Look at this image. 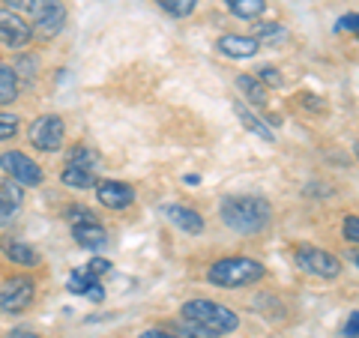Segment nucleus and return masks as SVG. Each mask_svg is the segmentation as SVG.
<instances>
[{
	"label": "nucleus",
	"instance_id": "obj_1",
	"mask_svg": "<svg viewBox=\"0 0 359 338\" xmlns=\"http://www.w3.org/2000/svg\"><path fill=\"white\" fill-rule=\"evenodd\" d=\"M222 222L237 234H261L269 219H273V207L261 195H231L219 204Z\"/></svg>",
	"mask_w": 359,
	"mask_h": 338
},
{
	"label": "nucleus",
	"instance_id": "obj_2",
	"mask_svg": "<svg viewBox=\"0 0 359 338\" xmlns=\"http://www.w3.org/2000/svg\"><path fill=\"white\" fill-rule=\"evenodd\" d=\"M180 320L195 323L198 330L210 332L212 338L228 335L240 326L237 311H231L228 306H219V302H212V299H189L186 306L180 309Z\"/></svg>",
	"mask_w": 359,
	"mask_h": 338
},
{
	"label": "nucleus",
	"instance_id": "obj_3",
	"mask_svg": "<svg viewBox=\"0 0 359 338\" xmlns=\"http://www.w3.org/2000/svg\"><path fill=\"white\" fill-rule=\"evenodd\" d=\"M207 278L219 288H249L264 278V264L252 257H222L207 269Z\"/></svg>",
	"mask_w": 359,
	"mask_h": 338
},
{
	"label": "nucleus",
	"instance_id": "obj_4",
	"mask_svg": "<svg viewBox=\"0 0 359 338\" xmlns=\"http://www.w3.org/2000/svg\"><path fill=\"white\" fill-rule=\"evenodd\" d=\"M27 9H30V18H33V27H36L39 36L51 39L63 30V21H66V6L60 0H27Z\"/></svg>",
	"mask_w": 359,
	"mask_h": 338
},
{
	"label": "nucleus",
	"instance_id": "obj_5",
	"mask_svg": "<svg viewBox=\"0 0 359 338\" xmlns=\"http://www.w3.org/2000/svg\"><path fill=\"white\" fill-rule=\"evenodd\" d=\"M297 266L306 269L309 276L318 278H335L341 273V261L323 249H314V245H299L297 249Z\"/></svg>",
	"mask_w": 359,
	"mask_h": 338
},
{
	"label": "nucleus",
	"instance_id": "obj_6",
	"mask_svg": "<svg viewBox=\"0 0 359 338\" xmlns=\"http://www.w3.org/2000/svg\"><path fill=\"white\" fill-rule=\"evenodd\" d=\"M0 168H4V171L9 174V180L18 183V186H39L42 180H45L42 168L33 162L30 156L18 153V150H9V153L0 156Z\"/></svg>",
	"mask_w": 359,
	"mask_h": 338
},
{
	"label": "nucleus",
	"instance_id": "obj_7",
	"mask_svg": "<svg viewBox=\"0 0 359 338\" xmlns=\"http://www.w3.org/2000/svg\"><path fill=\"white\" fill-rule=\"evenodd\" d=\"M63 132H66V126H63V120L57 114H42V117H36L30 123V141L45 153L60 150Z\"/></svg>",
	"mask_w": 359,
	"mask_h": 338
},
{
	"label": "nucleus",
	"instance_id": "obj_8",
	"mask_svg": "<svg viewBox=\"0 0 359 338\" xmlns=\"http://www.w3.org/2000/svg\"><path fill=\"white\" fill-rule=\"evenodd\" d=\"M33 285L30 276H13L9 281H4V288H0V309L4 311H25L30 302H33Z\"/></svg>",
	"mask_w": 359,
	"mask_h": 338
},
{
	"label": "nucleus",
	"instance_id": "obj_9",
	"mask_svg": "<svg viewBox=\"0 0 359 338\" xmlns=\"http://www.w3.org/2000/svg\"><path fill=\"white\" fill-rule=\"evenodd\" d=\"M33 39V27L21 18L15 9H0V42L6 48H25Z\"/></svg>",
	"mask_w": 359,
	"mask_h": 338
},
{
	"label": "nucleus",
	"instance_id": "obj_10",
	"mask_svg": "<svg viewBox=\"0 0 359 338\" xmlns=\"http://www.w3.org/2000/svg\"><path fill=\"white\" fill-rule=\"evenodd\" d=\"M96 198H99V204H105L108 210H126L135 201V189L126 183H117V180H105V183L96 186Z\"/></svg>",
	"mask_w": 359,
	"mask_h": 338
},
{
	"label": "nucleus",
	"instance_id": "obj_11",
	"mask_svg": "<svg viewBox=\"0 0 359 338\" xmlns=\"http://www.w3.org/2000/svg\"><path fill=\"white\" fill-rule=\"evenodd\" d=\"M25 204V191L9 177H0V224H9L13 216Z\"/></svg>",
	"mask_w": 359,
	"mask_h": 338
},
{
	"label": "nucleus",
	"instance_id": "obj_12",
	"mask_svg": "<svg viewBox=\"0 0 359 338\" xmlns=\"http://www.w3.org/2000/svg\"><path fill=\"white\" fill-rule=\"evenodd\" d=\"M165 216L171 219V224H177L180 231L186 234H204V219H201V212H195L192 207H183V204H171L165 207Z\"/></svg>",
	"mask_w": 359,
	"mask_h": 338
},
{
	"label": "nucleus",
	"instance_id": "obj_13",
	"mask_svg": "<svg viewBox=\"0 0 359 338\" xmlns=\"http://www.w3.org/2000/svg\"><path fill=\"white\" fill-rule=\"evenodd\" d=\"M66 288H69L72 294H78V297H90L93 302H102L105 299L102 281H99L96 276H90L87 269H75V273L69 276V281H66Z\"/></svg>",
	"mask_w": 359,
	"mask_h": 338
},
{
	"label": "nucleus",
	"instance_id": "obj_14",
	"mask_svg": "<svg viewBox=\"0 0 359 338\" xmlns=\"http://www.w3.org/2000/svg\"><path fill=\"white\" fill-rule=\"evenodd\" d=\"M216 48L224 54V58H255L257 48H261V42H257L255 36H222L216 42Z\"/></svg>",
	"mask_w": 359,
	"mask_h": 338
},
{
	"label": "nucleus",
	"instance_id": "obj_15",
	"mask_svg": "<svg viewBox=\"0 0 359 338\" xmlns=\"http://www.w3.org/2000/svg\"><path fill=\"white\" fill-rule=\"evenodd\" d=\"M72 236L78 245L84 249H99V245L108 243V231L99 222H84V224H72Z\"/></svg>",
	"mask_w": 359,
	"mask_h": 338
},
{
	"label": "nucleus",
	"instance_id": "obj_16",
	"mask_svg": "<svg viewBox=\"0 0 359 338\" xmlns=\"http://www.w3.org/2000/svg\"><path fill=\"white\" fill-rule=\"evenodd\" d=\"M0 249H4V255L9 257V261L21 264V266H33L39 261V255L33 252L27 243H18V240H4V243H0Z\"/></svg>",
	"mask_w": 359,
	"mask_h": 338
},
{
	"label": "nucleus",
	"instance_id": "obj_17",
	"mask_svg": "<svg viewBox=\"0 0 359 338\" xmlns=\"http://www.w3.org/2000/svg\"><path fill=\"white\" fill-rule=\"evenodd\" d=\"M63 183L72 189H90L96 186V168H78V165H66L63 168Z\"/></svg>",
	"mask_w": 359,
	"mask_h": 338
},
{
	"label": "nucleus",
	"instance_id": "obj_18",
	"mask_svg": "<svg viewBox=\"0 0 359 338\" xmlns=\"http://www.w3.org/2000/svg\"><path fill=\"white\" fill-rule=\"evenodd\" d=\"M233 111H237V117H240V123H243V126L249 129V132H255L257 138H264V141H273V138H276V135H273V129H269V126H266V123H264L261 117H255L252 111L245 108L243 102H237V105H233Z\"/></svg>",
	"mask_w": 359,
	"mask_h": 338
},
{
	"label": "nucleus",
	"instance_id": "obj_19",
	"mask_svg": "<svg viewBox=\"0 0 359 338\" xmlns=\"http://www.w3.org/2000/svg\"><path fill=\"white\" fill-rule=\"evenodd\" d=\"M18 99V75L13 66L0 63V105H9Z\"/></svg>",
	"mask_w": 359,
	"mask_h": 338
},
{
	"label": "nucleus",
	"instance_id": "obj_20",
	"mask_svg": "<svg viewBox=\"0 0 359 338\" xmlns=\"http://www.w3.org/2000/svg\"><path fill=\"white\" fill-rule=\"evenodd\" d=\"M224 4H228V9L237 18H261L264 15V9H266V4L264 0H224Z\"/></svg>",
	"mask_w": 359,
	"mask_h": 338
},
{
	"label": "nucleus",
	"instance_id": "obj_21",
	"mask_svg": "<svg viewBox=\"0 0 359 338\" xmlns=\"http://www.w3.org/2000/svg\"><path fill=\"white\" fill-rule=\"evenodd\" d=\"M66 165H78V168H96L99 165V153L87 144H75V147L66 153Z\"/></svg>",
	"mask_w": 359,
	"mask_h": 338
},
{
	"label": "nucleus",
	"instance_id": "obj_22",
	"mask_svg": "<svg viewBox=\"0 0 359 338\" xmlns=\"http://www.w3.org/2000/svg\"><path fill=\"white\" fill-rule=\"evenodd\" d=\"M237 87L252 99L255 105H266V87L257 81L255 75H240V78H237Z\"/></svg>",
	"mask_w": 359,
	"mask_h": 338
},
{
	"label": "nucleus",
	"instance_id": "obj_23",
	"mask_svg": "<svg viewBox=\"0 0 359 338\" xmlns=\"http://www.w3.org/2000/svg\"><path fill=\"white\" fill-rule=\"evenodd\" d=\"M168 15H177V18H186V15H192L195 13V6H198V0H156Z\"/></svg>",
	"mask_w": 359,
	"mask_h": 338
},
{
	"label": "nucleus",
	"instance_id": "obj_24",
	"mask_svg": "<svg viewBox=\"0 0 359 338\" xmlns=\"http://www.w3.org/2000/svg\"><path fill=\"white\" fill-rule=\"evenodd\" d=\"M255 39H257V42H276V39H285V27H282V25H276V21H269V25H257Z\"/></svg>",
	"mask_w": 359,
	"mask_h": 338
},
{
	"label": "nucleus",
	"instance_id": "obj_25",
	"mask_svg": "<svg viewBox=\"0 0 359 338\" xmlns=\"http://www.w3.org/2000/svg\"><path fill=\"white\" fill-rule=\"evenodd\" d=\"M18 117L15 114H0V141H6V138H13V135L18 132Z\"/></svg>",
	"mask_w": 359,
	"mask_h": 338
},
{
	"label": "nucleus",
	"instance_id": "obj_26",
	"mask_svg": "<svg viewBox=\"0 0 359 338\" xmlns=\"http://www.w3.org/2000/svg\"><path fill=\"white\" fill-rule=\"evenodd\" d=\"M66 216H69V222H72V224L99 222V219H96V212H93V210H87V207H69V210H66Z\"/></svg>",
	"mask_w": 359,
	"mask_h": 338
},
{
	"label": "nucleus",
	"instance_id": "obj_27",
	"mask_svg": "<svg viewBox=\"0 0 359 338\" xmlns=\"http://www.w3.org/2000/svg\"><path fill=\"white\" fill-rule=\"evenodd\" d=\"M255 78H257V81H261L264 87H278V84H282V75H278V69H273V66H264V69L257 72Z\"/></svg>",
	"mask_w": 359,
	"mask_h": 338
},
{
	"label": "nucleus",
	"instance_id": "obj_28",
	"mask_svg": "<svg viewBox=\"0 0 359 338\" xmlns=\"http://www.w3.org/2000/svg\"><path fill=\"white\" fill-rule=\"evenodd\" d=\"M84 269H87V273H90V276H96V278H102L105 273H111V264L105 261V257H93V261H90V264H87Z\"/></svg>",
	"mask_w": 359,
	"mask_h": 338
},
{
	"label": "nucleus",
	"instance_id": "obj_29",
	"mask_svg": "<svg viewBox=\"0 0 359 338\" xmlns=\"http://www.w3.org/2000/svg\"><path fill=\"white\" fill-rule=\"evenodd\" d=\"M344 236H347V243L359 240V216H347L344 219Z\"/></svg>",
	"mask_w": 359,
	"mask_h": 338
},
{
	"label": "nucleus",
	"instance_id": "obj_30",
	"mask_svg": "<svg viewBox=\"0 0 359 338\" xmlns=\"http://www.w3.org/2000/svg\"><path fill=\"white\" fill-rule=\"evenodd\" d=\"M356 332H359V314L351 311V318L344 323V338H356Z\"/></svg>",
	"mask_w": 359,
	"mask_h": 338
},
{
	"label": "nucleus",
	"instance_id": "obj_31",
	"mask_svg": "<svg viewBox=\"0 0 359 338\" xmlns=\"http://www.w3.org/2000/svg\"><path fill=\"white\" fill-rule=\"evenodd\" d=\"M356 21H359V18H356V13H347V15H341V18H339V25H335V30H351V33H353V30H356Z\"/></svg>",
	"mask_w": 359,
	"mask_h": 338
},
{
	"label": "nucleus",
	"instance_id": "obj_32",
	"mask_svg": "<svg viewBox=\"0 0 359 338\" xmlns=\"http://www.w3.org/2000/svg\"><path fill=\"white\" fill-rule=\"evenodd\" d=\"M141 338H177V335L162 332V330H144V332H141Z\"/></svg>",
	"mask_w": 359,
	"mask_h": 338
},
{
	"label": "nucleus",
	"instance_id": "obj_33",
	"mask_svg": "<svg viewBox=\"0 0 359 338\" xmlns=\"http://www.w3.org/2000/svg\"><path fill=\"white\" fill-rule=\"evenodd\" d=\"M9 338H39V335L30 332V330H13V332H9Z\"/></svg>",
	"mask_w": 359,
	"mask_h": 338
},
{
	"label": "nucleus",
	"instance_id": "obj_34",
	"mask_svg": "<svg viewBox=\"0 0 359 338\" xmlns=\"http://www.w3.org/2000/svg\"><path fill=\"white\" fill-rule=\"evenodd\" d=\"M186 183H189V186H198V183H201V177H198V174H189V177H186Z\"/></svg>",
	"mask_w": 359,
	"mask_h": 338
},
{
	"label": "nucleus",
	"instance_id": "obj_35",
	"mask_svg": "<svg viewBox=\"0 0 359 338\" xmlns=\"http://www.w3.org/2000/svg\"><path fill=\"white\" fill-rule=\"evenodd\" d=\"M6 4H9V9H13V6H21V4H27V0H6Z\"/></svg>",
	"mask_w": 359,
	"mask_h": 338
}]
</instances>
